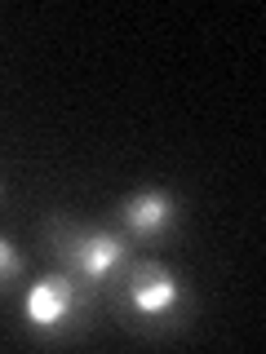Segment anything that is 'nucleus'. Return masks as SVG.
Returning a JSON list of instances; mask_svg holds the SVG:
<instances>
[{"mask_svg": "<svg viewBox=\"0 0 266 354\" xmlns=\"http://www.w3.org/2000/svg\"><path fill=\"white\" fill-rule=\"evenodd\" d=\"M22 279H27V257H22V248L9 235H0V297L14 292Z\"/></svg>", "mask_w": 266, "mask_h": 354, "instance_id": "5", "label": "nucleus"}, {"mask_svg": "<svg viewBox=\"0 0 266 354\" xmlns=\"http://www.w3.org/2000/svg\"><path fill=\"white\" fill-rule=\"evenodd\" d=\"M98 301H103L98 292H89L80 279H71L66 270L53 266L49 274L31 279L27 292H22V328L40 346H62L94 324Z\"/></svg>", "mask_w": 266, "mask_h": 354, "instance_id": "3", "label": "nucleus"}, {"mask_svg": "<svg viewBox=\"0 0 266 354\" xmlns=\"http://www.w3.org/2000/svg\"><path fill=\"white\" fill-rule=\"evenodd\" d=\"M40 239H44V252L53 257V266L66 270L71 279H80L98 297H107L120 283V274L129 270V261L138 257V243L120 226L80 221L71 213H49L40 226Z\"/></svg>", "mask_w": 266, "mask_h": 354, "instance_id": "2", "label": "nucleus"}, {"mask_svg": "<svg viewBox=\"0 0 266 354\" xmlns=\"http://www.w3.org/2000/svg\"><path fill=\"white\" fill-rule=\"evenodd\" d=\"M0 199H5V177H0Z\"/></svg>", "mask_w": 266, "mask_h": 354, "instance_id": "6", "label": "nucleus"}, {"mask_svg": "<svg viewBox=\"0 0 266 354\" xmlns=\"http://www.w3.org/2000/svg\"><path fill=\"white\" fill-rule=\"evenodd\" d=\"M177 221H182V199H177L169 186H138V191H129L116 208V226L125 230L138 248L142 243L169 239L177 230Z\"/></svg>", "mask_w": 266, "mask_h": 354, "instance_id": "4", "label": "nucleus"}, {"mask_svg": "<svg viewBox=\"0 0 266 354\" xmlns=\"http://www.w3.org/2000/svg\"><path fill=\"white\" fill-rule=\"evenodd\" d=\"M107 301L111 315L138 337H173L195 319V288L160 257H133Z\"/></svg>", "mask_w": 266, "mask_h": 354, "instance_id": "1", "label": "nucleus"}]
</instances>
